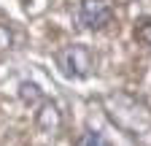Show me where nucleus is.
Returning <instances> with one entry per match:
<instances>
[{
    "mask_svg": "<svg viewBox=\"0 0 151 146\" xmlns=\"http://www.w3.org/2000/svg\"><path fill=\"white\" fill-rule=\"evenodd\" d=\"M54 62H57V68H60V73L65 79H86L94 70V57H92L89 46H84V43L62 46L54 54Z\"/></svg>",
    "mask_w": 151,
    "mask_h": 146,
    "instance_id": "f257e3e1",
    "label": "nucleus"
},
{
    "mask_svg": "<svg viewBox=\"0 0 151 146\" xmlns=\"http://www.w3.org/2000/svg\"><path fill=\"white\" fill-rule=\"evenodd\" d=\"M111 16H113V11H111L108 0H84L78 8V22L86 30H103L111 22Z\"/></svg>",
    "mask_w": 151,
    "mask_h": 146,
    "instance_id": "f03ea898",
    "label": "nucleus"
},
{
    "mask_svg": "<svg viewBox=\"0 0 151 146\" xmlns=\"http://www.w3.org/2000/svg\"><path fill=\"white\" fill-rule=\"evenodd\" d=\"M35 124L41 127L43 133H57V127H60V111H57V103L43 100L41 103V111L35 114Z\"/></svg>",
    "mask_w": 151,
    "mask_h": 146,
    "instance_id": "7ed1b4c3",
    "label": "nucleus"
},
{
    "mask_svg": "<svg viewBox=\"0 0 151 146\" xmlns=\"http://www.w3.org/2000/svg\"><path fill=\"white\" fill-rule=\"evenodd\" d=\"M19 98H22L24 106H35L38 100H41V89H38V84H32V81H22L19 84Z\"/></svg>",
    "mask_w": 151,
    "mask_h": 146,
    "instance_id": "20e7f679",
    "label": "nucleus"
},
{
    "mask_svg": "<svg viewBox=\"0 0 151 146\" xmlns=\"http://www.w3.org/2000/svg\"><path fill=\"white\" fill-rule=\"evenodd\" d=\"M76 146H111V143H108V138H105L103 133H97V130H84V133L78 135V141H76Z\"/></svg>",
    "mask_w": 151,
    "mask_h": 146,
    "instance_id": "39448f33",
    "label": "nucleus"
},
{
    "mask_svg": "<svg viewBox=\"0 0 151 146\" xmlns=\"http://www.w3.org/2000/svg\"><path fill=\"white\" fill-rule=\"evenodd\" d=\"M135 38L146 46H151V19H140L135 27Z\"/></svg>",
    "mask_w": 151,
    "mask_h": 146,
    "instance_id": "423d86ee",
    "label": "nucleus"
},
{
    "mask_svg": "<svg viewBox=\"0 0 151 146\" xmlns=\"http://www.w3.org/2000/svg\"><path fill=\"white\" fill-rule=\"evenodd\" d=\"M11 43H14V35H11V30H8L6 25H0V51L11 49Z\"/></svg>",
    "mask_w": 151,
    "mask_h": 146,
    "instance_id": "0eeeda50",
    "label": "nucleus"
}]
</instances>
